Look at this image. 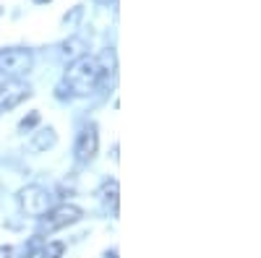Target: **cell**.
Masks as SVG:
<instances>
[{"mask_svg":"<svg viewBox=\"0 0 261 258\" xmlns=\"http://www.w3.org/2000/svg\"><path fill=\"white\" fill-rule=\"evenodd\" d=\"M63 83L68 86V92H73L76 97H89L99 89L102 83V66L94 55H81L76 58L68 71H65Z\"/></svg>","mask_w":261,"mask_h":258,"instance_id":"obj_1","label":"cell"},{"mask_svg":"<svg viewBox=\"0 0 261 258\" xmlns=\"http://www.w3.org/2000/svg\"><path fill=\"white\" fill-rule=\"evenodd\" d=\"M32 50L27 47H6L0 50V73L6 78H21L32 71Z\"/></svg>","mask_w":261,"mask_h":258,"instance_id":"obj_2","label":"cell"},{"mask_svg":"<svg viewBox=\"0 0 261 258\" xmlns=\"http://www.w3.org/2000/svg\"><path fill=\"white\" fill-rule=\"evenodd\" d=\"M18 204H21V211H24L27 217L39 219L50 211V193L39 185H27L18 193Z\"/></svg>","mask_w":261,"mask_h":258,"instance_id":"obj_3","label":"cell"},{"mask_svg":"<svg viewBox=\"0 0 261 258\" xmlns=\"http://www.w3.org/2000/svg\"><path fill=\"white\" fill-rule=\"evenodd\" d=\"M32 97V86L21 78H6L0 83V110H13Z\"/></svg>","mask_w":261,"mask_h":258,"instance_id":"obj_4","label":"cell"},{"mask_svg":"<svg viewBox=\"0 0 261 258\" xmlns=\"http://www.w3.org/2000/svg\"><path fill=\"white\" fill-rule=\"evenodd\" d=\"M84 217V211L73 204H60L55 209H50L45 214V232H55V230H63L68 224H76L79 219Z\"/></svg>","mask_w":261,"mask_h":258,"instance_id":"obj_5","label":"cell"},{"mask_svg":"<svg viewBox=\"0 0 261 258\" xmlns=\"http://www.w3.org/2000/svg\"><path fill=\"white\" fill-rule=\"evenodd\" d=\"M97 149H99V133H97V125L89 123V125H84L81 128V133L76 138V162L81 164H89L94 157H97Z\"/></svg>","mask_w":261,"mask_h":258,"instance_id":"obj_6","label":"cell"},{"mask_svg":"<svg viewBox=\"0 0 261 258\" xmlns=\"http://www.w3.org/2000/svg\"><path fill=\"white\" fill-rule=\"evenodd\" d=\"M55 144H58L55 128H42V131H37V133L32 136L29 149H32V152H47V149H53Z\"/></svg>","mask_w":261,"mask_h":258,"instance_id":"obj_7","label":"cell"},{"mask_svg":"<svg viewBox=\"0 0 261 258\" xmlns=\"http://www.w3.org/2000/svg\"><path fill=\"white\" fill-rule=\"evenodd\" d=\"M118 193H120V185H118V180H107L105 185H102V190H99V196H102V201L113 209V214H118Z\"/></svg>","mask_w":261,"mask_h":258,"instance_id":"obj_8","label":"cell"},{"mask_svg":"<svg viewBox=\"0 0 261 258\" xmlns=\"http://www.w3.org/2000/svg\"><path fill=\"white\" fill-rule=\"evenodd\" d=\"M84 50H86V45H84V39H79V37L68 39V42L63 45V55H65V58H73V60L81 58V55H86Z\"/></svg>","mask_w":261,"mask_h":258,"instance_id":"obj_9","label":"cell"},{"mask_svg":"<svg viewBox=\"0 0 261 258\" xmlns=\"http://www.w3.org/2000/svg\"><path fill=\"white\" fill-rule=\"evenodd\" d=\"M63 253H65V245L63 243H47L45 245V250H42V258H63Z\"/></svg>","mask_w":261,"mask_h":258,"instance_id":"obj_10","label":"cell"},{"mask_svg":"<svg viewBox=\"0 0 261 258\" xmlns=\"http://www.w3.org/2000/svg\"><path fill=\"white\" fill-rule=\"evenodd\" d=\"M37 123H39V112H32L29 118H24V120L18 123V131H32Z\"/></svg>","mask_w":261,"mask_h":258,"instance_id":"obj_11","label":"cell"},{"mask_svg":"<svg viewBox=\"0 0 261 258\" xmlns=\"http://www.w3.org/2000/svg\"><path fill=\"white\" fill-rule=\"evenodd\" d=\"M0 258H13V248L11 245H0Z\"/></svg>","mask_w":261,"mask_h":258,"instance_id":"obj_12","label":"cell"},{"mask_svg":"<svg viewBox=\"0 0 261 258\" xmlns=\"http://www.w3.org/2000/svg\"><path fill=\"white\" fill-rule=\"evenodd\" d=\"M97 3H102V6H110V3H113V6H115L118 0H97Z\"/></svg>","mask_w":261,"mask_h":258,"instance_id":"obj_13","label":"cell"},{"mask_svg":"<svg viewBox=\"0 0 261 258\" xmlns=\"http://www.w3.org/2000/svg\"><path fill=\"white\" fill-rule=\"evenodd\" d=\"M34 3H50V0H34Z\"/></svg>","mask_w":261,"mask_h":258,"instance_id":"obj_14","label":"cell"}]
</instances>
